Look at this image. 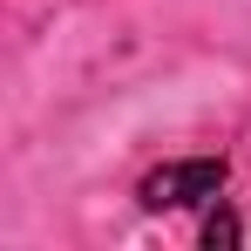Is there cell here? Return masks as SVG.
<instances>
[{"label": "cell", "mask_w": 251, "mask_h": 251, "mask_svg": "<svg viewBox=\"0 0 251 251\" xmlns=\"http://www.w3.org/2000/svg\"><path fill=\"white\" fill-rule=\"evenodd\" d=\"M224 183H231L224 156H176V163L150 170L136 197L143 210H197V204H224Z\"/></svg>", "instance_id": "obj_1"}]
</instances>
